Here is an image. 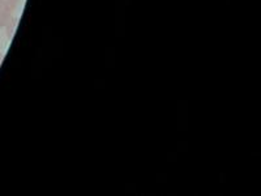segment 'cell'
<instances>
[{
	"label": "cell",
	"instance_id": "cell-2",
	"mask_svg": "<svg viewBox=\"0 0 261 196\" xmlns=\"http://www.w3.org/2000/svg\"><path fill=\"white\" fill-rule=\"evenodd\" d=\"M18 2H20V0H0V4L6 6L7 8H9L13 12L16 9V7H17Z\"/></svg>",
	"mask_w": 261,
	"mask_h": 196
},
{
	"label": "cell",
	"instance_id": "cell-3",
	"mask_svg": "<svg viewBox=\"0 0 261 196\" xmlns=\"http://www.w3.org/2000/svg\"><path fill=\"white\" fill-rule=\"evenodd\" d=\"M2 60H3V55L0 54V64H2Z\"/></svg>",
	"mask_w": 261,
	"mask_h": 196
},
{
	"label": "cell",
	"instance_id": "cell-1",
	"mask_svg": "<svg viewBox=\"0 0 261 196\" xmlns=\"http://www.w3.org/2000/svg\"><path fill=\"white\" fill-rule=\"evenodd\" d=\"M12 11L9 8H7L6 6L0 4V28H4L11 22V18H12Z\"/></svg>",
	"mask_w": 261,
	"mask_h": 196
}]
</instances>
